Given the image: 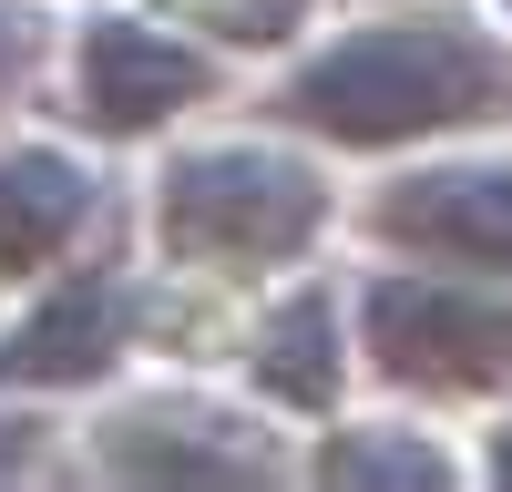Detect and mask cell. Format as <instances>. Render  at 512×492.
<instances>
[{"label":"cell","mask_w":512,"mask_h":492,"mask_svg":"<svg viewBox=\"0 0 512 492\" xmlns=\"http://www.w3.org/2000/svg\"><path fill=\"white\" fill-rule=\"evenodd\" d=\"M287 123L349 154H390V144H431V134H472V123L512 113V52L492 31L451 21V11H400V21H359L328 52L287 72Z\"/></svg>","instance_id":"cell-1"},{"label":"cell","mask_w":512,"mask_h":492,"mask_svg":"<svg viewBox=\"0 0 512 492\" xmlns=\"http://www.w3.org/2000/svg\"><path fill=\"white\" fill-rule=\"evenodd\" d=\"M154 236L185 267L267 277L328 236V175L287 144H195L154 185Z\"/></svg>","instance_id":"cell-2"},{"label":"cell","mask_w":512,"mask_h":492,"mask_svg":"<svg viewBox=\"0 0 512 492\" xmlns=\"http://www.w3.org/2000/svg\"><path fill=\"white\" fill-rule=\"evenodd\" d=\"M359 349L420 400L512 390V277L482 267H390L359 298Z\"/></svg>","instance_id":"cell-3"},{"label":"cell","mask_w":512,"mask_h":492,"mask_svg":"<svg viewBox=\"0 0 512 492\" xmlns=\"http://www.w3.org/2000/svg\"><path fill=\"white\" fill-rule=\"evenodd\" d=\"M216 93V52L175 41L144 11H103L82 21V52H72V103L93 134H164L185 103Z\"/></svg>","instance_id":"cell-4"},{"label":"cell","mask_w":512,"mask_h":492,"mask_svg":"<svg viewBox=\"0 0 512 492\" xmlns=\"http://www.w3.org/2000/svg\"><path fill=\"white\" fill-rule=\"evenodd\" d=\"M369 236L400 246L420 267H482L512 277V164H420V175L379 185L369 205Z\"/></svg>","instance_id":"cell-5"},{"label":"cell","mask_w":512,"mask_h":492,"mask_svg":"<svg viewBox=\"0 0 512 492\" xmlns=\"http://www.w3.org/2000/svg\"><path fill=\"white\" fill-rule=\"evenodd\" d=\"M134 277L113 267H72L0 328V390H93L103 369L134 349Z\"/></svg>","instance_id":"cell-6"},{"label":"cell","mask_w":512,"mask_h":492,"mask_svg":"<svg viewBox=\"0 0 512 492\" xmlns=\"http://www.w3.org/2000/svg\"><path fill=\"white\" fill-rule=\"evenodd\" d=\"M103 472H123V482H267L277 441L246 410L164 390V400H134L103 421Z\"/></svg>","instance_id":"cell-7"},{"label":"cell","mask_w":512,"mask_h":492,"mask_svg":"<svg viewBox=\"0 0 512 492\" xmlns=\"http://www.w3.org/2000/svg\"><path fill=\"white\" fill-rule=\"evenodd\" d=\"M103 185L82 175V154L62 144H0V277H52L82 226H93Z\"/></svg>","instance_id":"cell-8"},{"label":"cell","mask_w":512,"mask_h":492,"mask_svg":"<svg viewBox=\"0 0 512 492\" xmlns=\"http://www.w3.org/2000/svg\"><path fill=\"white\" fill-rule=\"evenodd\" d=\"M246 369H256V390H267L277 410H338V390H349V328H338V298H328V287H297L287 308H267Z\"/></svg>","instance_id":"cell-9"},{"label":"cell","mask_w":512,"mask_h":492,"mask_svg":"<svg viewBox=\"0 0 512 492\" xmlns=\"http://www.w3.org/2000/svg\"><path fill=\"white\" fill-rule=\"evenodd\" d=\"M318 482H400V492H431V482H451V451L410 441V421H359V431H328Z\"/></svg>","instance_id":"cell-10"},{"label":"cell","mask_w":512,"mask_h":492,"mask_svg":"<svg viewBox=\"0 0 512 492\" xmlns=\"http://www.w3.org/2000/svg\"><path fill=\"white\" fill-rule=\"evenodd\" d=\"M21 72H31V21L0 0V103H11V82H21Z\"/></svg>","instance_id":"cell-11"},{"label":"cell","mask_w":512,"mask_h":492,"mask_svg":"<svg viewBox=\"0 0 512 492\" xmlns=\"http://www.w3.org/2000/svg\"><path fill=\"white\" fill-rule=\"evenodd\" d=\"M31 451H41V441H31V421H11V410H0V482L31 472Z\"/></svg>","instance_id":"cell-12"},{"label":"cell","mask_w":512,"mask_h":492,"mask_svg":"<svg viewBox=\"0 0 512 492\" xmlns=\"http://www.w3.org/2000/svg\"><path fill=\"white\" fill-rule=\"evenodd\" d=\"M492 482H512V421L492 431Z\"/></svg>","instance_id":"cell-13"},{"label":"cell","mask_w":512,"mask_h":492,"mask_svg":"<svg viewBox=\"0 0 512 492\" xmlns=\"http://www.w3.org/2000/svg\"><path fill=\"white\" fill-rule=\"evenodd\" d=\"M502 11H512V0H502Z\"/></svg>","instance_id":"cell-14"}]
</instances>
